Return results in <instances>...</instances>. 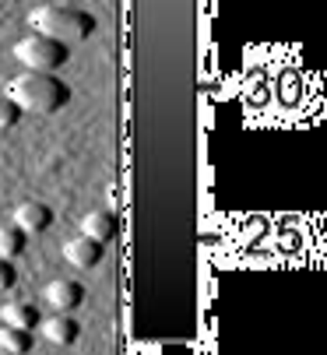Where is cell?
I'll list each match as a JSON object with an SVG mask.
<instances>
[{"label": "cell", "mask_w": 327, "mask_h": 355, "mask_svg": "<svg viewBox=\"0 0 327 355\" xmlns=\"http://www.w3.org/2000/svg\"><path fill=\"white\" fill-rule=\"evenodd\" d=\"M46 302L57 313H74L81 302H85V285L81 282H67V278H57L46 285Z\"/></svg>", "instance_id": "cell-5"}, {"label": "cell", "mask_w": 327, "mask_h": 355, "mask_svg": "<svg viewBox=\"0 0 327 355\" xmlns=\"http://www.w3.org/2000/svg\"><path fill=\"white\" fill-rule=\"evenodd\" d=\"M25 246H28V232H22L15 222L0 225V257L15 261V257H22V253H25Z\"/></svg>", "instance_id": "cell-11"}, {"label": "cell", "mask_w": 327, "mask_h": 355, "mask_svg": "<svg viewBox=\"0 0 327 355\" xmlns=\"http://www.w3.org/2000/svg\"><path fill=\"white\" fill-rule=\"evenodd\" d=\"M22 116H25V113H22V106L15 103V98H11V95H0V127L8 130V127H15Z\"/></svg>", "instance_id": "cell-12"}, {"label": "cell", "mask_w": 327, "mask_h": 355, "mask_svg": "<svg viewBox=\"0 0 327 355\" xmlns=\"http://www.w3.org/2000/svg\"><path fill=\"white\" fill-rule=\"evenodd\" d=\"M35 327H39V334H42L49 345H74V341H78V334H81V327H78V320H74L71 313H53V317H42Z\"/></svg>", "instance_id": "cell-6"}, {"label": "cell", "mask_w": 327, "mask_h": 355, "mask_svg": "<svg viewBox=\"0 0 327 355\" xmlns=\"http://www.w3.org/2000/svg\"><path fill=\"white\" fill-rule=\"evenodd\" d=\"M22 232H46L53 225V211L42 205V200H25V205L15 208V218H11Z\"/></svg>", "instance_id": "cell-7"}, {"label": "cell", "mask_w": 327, "mask_h": 355, "mask_svg": "<svg viewBox=\"0 0 327 355\" xmlns=\"http://www.w3.org/2000/svg\"><path fill=\"white\" fill-rule=\"evenodd\" d=\"M18 285V271H15V261L0 257V292L4 288H15Z\"/></svg>", "instance_id": "cell-13"}, {"label": "cell", "mask_w": 327, "mask_h": 355, "mask_svg": "<svg viewBox=\"0 0 327 355\" xmlns=\"http://www.w3.org/2000/svg\"><path fill=\"white\" fill-rule=\"evenodd\" d=\"M64 257H67L74 268L92 271V268H99L102 257H106V243H99V239H92V236L81 232V236H74V239L64 243Z\"/></svg>", "instance_id": "cell-4"}, {"label": "cell", "mask_w": 327, "mask_h": 355, "mask_svg": "<svg viewBox=\"0 0 327 355\" xmlns=\"http://www.w3.org/2000/svg\"><path fill=\"white\" fill-rule=\"evenodd\" d=\"M117 229H120V222H117L113 211H88L81 218V232L92 236V239H99V243H109V239L117 236Z\"/></svg>", "instance_id": "cell-8"}, {"label": "cell", "mask_w": 327, "mask_h": 355, "mask_svg": "<svg viewBox=\"0 0 327 355\" xmlns=\"http://www.w3.org/2000/svg\"><path fill=\"white\" fill-rule=\"evenodd\" d=\"M15 60L25 64V71H42V74H57L67 60H71V46L60 39H49V35H25L15 46Z\"/></svg>", "instance_id": "cell-3"}, {"label": "cell", "mask_w": 327, "mask_h": 355, "mask_svg": "<svg viewBox=\"0 0 327 355\" xmlns=\"http://www.w3.org/2000/svg\"><path fill=\"white\" fill-rule=\"evenodd\" d=\"M32 345H35L32 331L0 324V352H8V355H28V352H32Z\"/></svg>", "instance_id": "cell-9"}, {"label": "cell", "mask_w": 327, "mask_h": 355, "mask_svg": "<svg viewBox=\"0 0 327 355\" xmlns=\"http://www.w3.org/2000/svg\"><path fill=\"white\" fill-rule=\"evenodd\" d=\"M0 320H4L8 327L35 331V324H39V310L32 306V302H8V306L0 310Z\"/></svg>", "instance_id": "cell-10"}, {"label": "cell", "mask_w": 327, "mask_h": 355, "mask_svg": "<svg viewBox=\"0 0 327 355\" xmlns=\"http://www.w3.org/2000/svg\"><path fill=\"white\" fill-rule=\"evenodd\" d=\"M28 25L39 32V35H49V39H60L67 46L74 42H85L92 39L95 32V18L88 11H78V8H64V4H42L28 15Z\"/></svg>", "instance_id": "cell-2"}, {"label": "cell", "mask_w": 327, "mask_h": 355, "mask_svg": "<svg viewBox=\"0 0 327 355\" xmlns=\"http://www.w3.org/2000/svg\"><path fill=\"white\" fill-rule=\"evenodd\" d=\"M4 95L15 98L22 113H39V116H53L71 103L67 81H60L57 74H42V71H25V74L11 78Z\"/></svg>", "instance_id": "cell-1"}]
</instances>
